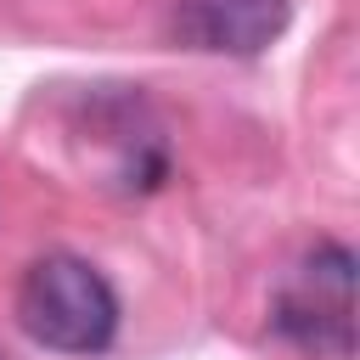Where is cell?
Segmentation results:
<instances>
[{
    "mask_svg": "<svg viewBox=\"0 0 360 360\" xmlns=\"http://www.w3.org/2000/svg\"><path fill=\"white\" fill-rule=\"evenodd\" d=\"M17 326L51 354H101L118 338V292L79 253H45L17 281Z\"/></svg>",
    "mask_w": 360,
    "mask_h": 360,
    "instance_id": "obj_1",
    "label": "cell"
},
{
    "mask_svg": "<svg viewBox=\"0 0 360 360\" xmlns=\"http://www.w3.org/2000/svg\"><path fill=\"white\" fill-rule=\"evenodd\" d=\"M276 326L309 349H332L349 354L354 338V253L343 242H321L298 276L287 281L281 304H276Z\"/></svg>",
    "mask_w": 360,
    "mask_h": 360,
    "instance_id": "obj_2",
    "label": "cell"
},
{
    "mask_svg": "<svg viewBox=\"0 0 360 360\" xmlns=\"http://www.w3.org/2000/svg\"><path fill=\"white\" fill-rule=\"evenodd\" d=\"M287 0H180L174 28L191 51L214 56H259L287 34Z\"/></svg>",
    "mask_w": 360,
    "mask_h": 360,
    "instance_id": "obj_3",
    "label": "cell"
},
{
    "mask_svg": "<svg viewBox=\"0 0 360 360\" xmlns=\"http://www.w3.org/2000/svg\"><path fill=\"white\" fill-rule=\"evenodd\" d=\"M0 360H6V354H0Z\"/></svg>",
    "mask_w": 360,
    "mask_h": 360,
    "instance_id": "obj_4",
    "label": "cell"
}]
</instances>
